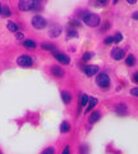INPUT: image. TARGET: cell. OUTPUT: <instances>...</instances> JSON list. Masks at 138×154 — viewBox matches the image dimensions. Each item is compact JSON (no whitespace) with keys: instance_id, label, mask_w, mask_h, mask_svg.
<instances>
[{"instance_id":"obj_1","label":"cell","mask_w":138,"mask_h":154,"mask_svg":"<svg viewBox=\"0 0 138 154\" xmlns=\"http://www.w3.org/2000/svg\"><path fill=\"white\" fill-rule=\"evenodd\" d=\"M83 22L90 27H96L100 25V17L97 14L88 13V14H86V16H83Z\"/></svg>"},{"instance_id":"obj_2","label":"cell","mask_w":138,"mask_h":154,"mask_svg":"<svg viewBox=\"0 0 138 154\" xmlns=\"http://www.w3.org/2000/svg\"><path fill=\"white\" fill-rule=\"evenodd\" d=\"M47 25L46 19L41 16H35L32 18V26L36 28V30H42V28H45Z\"/></svg>"},{"instance_id":"obj_3","label":"cell","mask_w":138,"mask_h":154,"mask_svg":"<svg viewBox=\"0 0 138 154\" xmlns=\"http://www.w3.org/2000/svg\"><path fill=\"white\" fill-rule=\"evenodd\" d=\"M18 8H19V11H22V12H28L35 8V2H33V0H19Z\"/></svg>"},{"instance_id":"obj_4","label":"cell","mask_w":138,"mask_h":154,"mask_svg":"<svg viewBox=\"0 0 138 154\" xmlns=\"http://www.w3.org/2000/svg\"><path fill=\"white\" fill-rule=\"evenodd\" d=\"M96 82L100 88H109V85H110V79H109V76L106 73H100L97 77H96Z\"/></svg>"},{"instance_id":"obj_5","label":"cell","mask_w":138,"mask_h":154,"mask_svg":"<svg viewBox=\"0 0 138 154\" xmlns=\"http://www.w3.org/2000/svg\"><path fill=\"white\" fill-rule=\"evenodd\" d=\"M17 63H18V66H21V67H31L32 63H33V60H32V58L30 55L23 54L21 57H18Z\"/></svg>"},{"instance_id":"obj_6","label":"cell","mask_w":138,"mask_h":154,"mask_svg":"<svg viewBox=\"0 0 138 154\" xmlns=\"http://www.w3.org/2000/svg\"><path fill=\"white\" fill-rule=\"evenodd\" d=\"M124 55H125V50L124 49H120V48H114V49L111 50V57L115 60H120Z\"/></svg>"},{"instance_id":"obj_7","label":"cell","mask_w":138,"mask_h":154,"mask_svg":"<svg viewBox=\"0 0 138 154\" xmlns=\"http://www.w3.org/2000/svg\"><path fill=\"white\" fill-rule=\"evenodd\" d=\"M54 57L61 64H69V62H70L69 57H66L65 54H61V53H58V51H54Z\"/></svg>"},{"instance_id":"obj_8","label":"cell","mask_w":138,"mask_h":154,"mask_svg":"<svg viewBox=\"0 0 138 154\" xmlns=\"http://www.w3.org/2000/svg\"><path fill=\"white\" fill-rule=\"evenodd\" d=\"M97 72H98V66H93V64H92V66H87V67L84 68V73L87 75V76H90V77L95 76V75L97 73Z\"/></svg>"},{"instance_id":"obj_9","label":"cell","mask_w":138,"mask_h":154,"mask_svg":"<svg viewBox=\"0 0 138 154\" xmlns=\"http://www.w3.org/2000/svg\"><path fill=\"white\" fill-rule=\"evenodd\" d=\"M51 73H53L55 77H59V79H61V77H64V71L60 68V67L58 66H53L51 67Z\"/></svg>"},{"instance_id":"obj_10","label":"cell","mask_w":138,"mask_h":154,"mask_svg":"<svg viewBox=\"0 0 138 154\" xmlns=\"http://www.w3.org/2000/svg\"><path fill=\"white\" fill-rule=\"evenodd\" d=\"M60 32H61V28H60L59 26H55L54 28H51V30H50L49 35H50L51 37H58V36L60 35Z\"/></svg>"},{"instance_id":"obj_11","label":"cell","mask_w":138,"mask_h":154,"mask_svg":"<svg viewBox=\"0 0 138 154\" xmlns=\"http://www.w3.org/2000/svg\"><path fill=\"white\" fill-rule=\"evenodd\" d=\"M96 104H97V99L96 98H90V100H88V107H87V109H86V112H90V110H92L95 107H96Z\"/></svg>"},{"instance_id":"obj_12","label":"cell","mask_w":138,"mask_h":154,"mask_svg":"<svg viewBox=\"0 0 138 154\" xmlns=\"http://www.w3.org/2000/svg\"><path fill=\"white\" fill-rule=\"evenodd\" d=\"M98 119H100V112L95 110V112H92L91 116H90V123H95V122H97Z\"/></svg>"},{"instance_id":"obj_13","label":"cell","mask_w":138,"mask_h":154,"mask_svg":"<svg viewBox=\"0 0 138 154\" xmlns=\"http://www.w3.org/2000/svg\"><path fill=\"white\" fill-rule=\"evenodd\" d=\"M61 99H63V102L65 104H68V103H70V100H72V95H70L68 91H63V93H61Z\"/></svg>"},{"instance_id":"obj_14","label":"cell","mask_w":138,"mask_h":154,"mask_svg":"<svg viewBox=\"0 0 138 154\" xmlns=\"http://www.w3.org/2000/svg\"><path fill=\"white\" fill-rule=\"evenodd\" d=\"M23 46L27 48V49H33V48H36V42L33 40H25L23 41Z\"/></svg>"},{"instance_id":"obj_15","label":"cell","mask_w":138,"mask_h":154,"mask_svg":"<svg viewBox=\"0 0 138 154\" xmlns=\"http://www.w3.org/2000/svg\"><path fill=\"white\" fill-rule=\"evenodd\" d=\"M7 27L10 32H17L18 31V26H17V23H14V22H8Z\"/></svg>"},{"instance_id":"obj_16","label":"cell","mask_w":138,"mask_h":154,"mask_svg":"<svg viewBox=\"0 0 138 154\" xmlns=\"http://www.w3.org/2000/svg\"><path fill=\"white\" fill-rule=\"evenodd\" d=\"M88 100H90V96L88 95H82L81 96V107H86L88 104Z\"/></svg>"},{"instance_id":"obj_17","label":"cell","mask_w":138,"mask_h":154,"mask_svg":"<svg viewBox=\"0 0 138 154\" xmlns=\"http://www.w3.org/2000/svg\"><path fill=\"white\" fill-rule=\"evenodd\" d=\"M116 113L120 114V116L125 114V113H127V107H125L124 104H120V105H119V107L116 108Z\"/></svg>"},{"instance_id":"obj_18","label":"cell","mask_w":138,"mask_h":154,"mask_svg":"<svg viewBox=\"0 0 138 154\" xmlns=\"http://www.w3.org/2000/svg\"><path fill=\"white\" fill-rule=\"evenodd\" d=\"M69 130H70V125L68 122H63L60 125V131L61 132H68Z\"/></svg>"},{"instance_id":"obj_19","label":"cell","mask_w":138,"mask_h":154,"mask_svg":"<svg viewBox=\"0 0 138 154\" xmlns=\"http://www.w3.org/2000/svg\"><path fill=\"white\" fill-rule=\"evenodd\" d=\"M134 63H136L134 57H133V55H128V57H127V59H125V64H127V66H129V67H132Z\"/></svg>"},{"instance_id":"obj_20","label":"cell","mask_w":138,"mask_h":154,"mask_svg":"<svg viewBox=\"0 0 138 154\" xmlns=\"http://www.w3.org/2000/svg\"><path fill=\"white\" fill-rule=\"evenodd\" d=\"M1 14H3V17H9V16H10V9H9L8 5H3Z\"/></svg>"},{"instance_id":"obj_21","label":"cell","mask_w":138,"mask_h":154,"mask_svg":"<svg viewBox=\"0 0 138 154\" xmlns=\"http://www.w3.org/2000/svg\"><path fill=\"white\" fill-rule=\"evenodd\" d=\"M41 48L44 50H50V51H55V45H53V44H42L41 45Z\"/></svg>"},{"instance_id":"obj_22","label":"cell","mask_w":138,"mask_h":154,"mask_svg":"<svg viewBox=\"0 0 138 154\" xmlns=\"http://www.w3.org/2000/svg\"><path fill=\"white\" fill-rule=\"evenodd\" d=\"M42 154H55V149L53 146H50V148H46L44 152H42Z\"/></svg>"},{"instance_id":"obj_23","label":"cell","mask_w":138,"mask_h":154,"mask_svg":"<svg viewBox=\"0 0 138 154\" xmlns=\"http://www.w3.org/2000/svg\"><path fill=\"white\" fill-rule=\"evenodd\" d=\"M92 57H93V53H84V54L82 55V59L83 60H88V59H91Z\"/></svg>"},{"instance_id":"obj_24","label":"cell","mask_w":138,"mask_h":154,"mask_svg":"<svg viewBox=\"0 0 138 154\" xmlns=\"http://www.w3.org/2000/svg\"><path fill=\"white\" fill-rule=\"evenodd\" d=\"M114 37V42H120L122 41V38H123V36H122V33L120 32H118L115 36H113Z\"/></svg>"},{"instance_id":"obj_25","label":"cell","mask_w":138,"mask_h":154,"mask_svg":"<svg viewBox=\"0 0 138 154\" xmlns=\"http://www.w3.org/2000/svg\"><path fill=\"white\" fill-rule=\"evenodd\" d=\"M78 33L77 31H68V37H77Z\"/></svg>"},{"instance_id":"obj_26","label":"cell","mask_w":138,"mask_h":154,"mask_svg":"<svg viewBox=\"0 0 138 154\" xmlns=\"http://www.w3.org/2000/svg\"><path fill=\"white\" fill-rule=\"evenodd\" d=\"M111 42H114V37L113 36H109V37H106L105 38V44H111Z\"/></svg>"},{"instance_id":"obj_27","label":"cell","mask_w":138,"mask_h":154,"mask_svg":"<svg viewBox=\"0 0 138 154\" xmlns=\"http://www.w3.org/2000/svg\"><path fill=\"white\" fill-rule=\"evenodd\" d=\"M109 0H97V4H98V7H102V5H106Z\"/></svg>"},{"instance_id":"obj_28","label":"cell","mask_w":138,"mask_h":154,"mask_svg":"<svg viewBox=\"0 0 138 154\" xmlns=\"http://www.w3.org/2000/svg\"><path fill=\"white\" fill-rule=\"evenodd\" d=\"M131 94H132V95H134V96H138V88L132 89V90H131Z\"/></svg>"},{"instance_id":"obj_29","label":"cell","mask_w":138,"mask_h":154,"mask_svg":"<svg viewBox=\"0 0 138 154\" xmlns=\"http://www.w3.org/2000/svg\"><path fill=\"white\" fill-rule=\"evenodd\" d=\"M23 36H25V35H23V33H21V32H18V33H17V38H18V40H22Z\"/></svg>"},{"instance_id":"obj_30","label":"cell","mask_w":138,"mask_h":154,"mask_svg":"<svg viewBox=\"0 0 138 154\" xmlns=\"http://www.w3.org/2000/svg\"><path fill=\"white\" fill-rule=\"evenodd\" d=\"M61 154H69V146H65L64 148V150H63V153Z\"/></svg>"},{"instance_id":"obj_31","label":"cell","mask_w":138,"mask_h":154,"mask_svg":"<svg viewBox=\"0 0 138 154\" xmlns=\"http://www.w3.org/2000/svg\"><path fill=\"white\" fill-rule=\"evenodd\" d=\"M127 2L129 3V4H136V3H137V0H127Z\"/></svg>"},{"instance_id":"obj_32","label":"cell","mask_w":138,"mask_h":154,"mask_svg":"<svg viewBox=\"0 0 138 154\" xmlns=\"http://www.w3.org/2000/svg\"><path fill=\"white\" fill-rule=\"evenodd\" d=\"M133 80H134L136 82H138V73H136V75H134V77H133Z\"/></svg>"},{"instance_id":"obj_33","label":"cell","mask_w":138,"mask_h":154,"mask_svg":"<svg viewBox=\"0 0 138 154\" xmlns=\"http://www.w3.org/2000/svg\"><path fill=\"white\" fill-rule=\"evenodd\" d=\"M133 18H134V19H138V12H136L134 14H133V16H132Z\"/></svg>"},{"instance_id":"obj_34","label":"cell","mask_w":138,"mask_h":154,"mask_svg":"<svg viewBox=\"0 0 138 154\" xmlns=\"http://www.w3.org/2000/svg\"><path fill=\"white\" fill-rule=\"evenodd\" d=\"M33 2H35V3H36V4H40V3H41V2H42V0H33Z\"/></svg>"},{"instance_id":"obj_35","label":"cell","mask_w":138,"mask_h":154,"mask_svg":"<svg viewBox=\"0 0 138 154\" xmlns=\"http://www.w3.org/2000/svg\"><path fill=\"white\" fill-rule=\"evenodd\" d=\"M1 8H3V5H1V4H0V14H1Z\"/></svg>"},{"instance_id":"obj_36","label":"cell","mask_w":138,"mask_h":154,"mask_svg":"<svg viewBox=\"0 0 138 154\" xmlns=\"http://www.w3.org/2000/svg\"><path fill=\"white\" fill-rule=\"evenodd\" d=\"M118 2H119V0H114V4H116Z\"/></svg>"},{"instance_id":"obj_37","label":"cell","mask_w":138,"mask_h":154,"mask_svg":"<svg viewBox=\"0 0 138 154\" xmlns=\"http://www.w3.org/2000/svg\"><path fill=\"white\" fill-rule=\"evenodd\" d=\"M0 154H1V152H0Z\"/></svg>"}]
</instances>
